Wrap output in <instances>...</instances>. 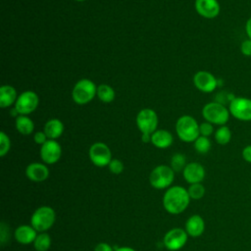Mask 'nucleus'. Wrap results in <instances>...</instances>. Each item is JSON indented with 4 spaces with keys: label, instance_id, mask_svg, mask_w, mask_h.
Masks as SVG:
<instances>
[{
    "label": "nucleus",
    "instance_id": "obj_30",
    "mask_svg": "<svg viewBox=\"0 0 251 251\" xmlns=\"http://www.w3.org/2000/svg\"><path fill=\"white\" fill-rule=\"evenodd\" d=\"M199 131H200V135L209 137L210 135L215 133L214 132V125L209 122H203L199 125Z\"/></svg>",
    "mask_w": 251,
    "mask_h": 251
},
{
    "label": "nucleus",
    "instance_id": "obj_14",
    "mask_svg": "<svg viewBox=\"0 0 251 251\" xmlns=\"http://www.w3.org/2000/svg\"><path fill=\"white\" fill-rule=\"evenodd\" d=\"M195 10L205 19H215L220 14L221 6L218 0H195Z\"/></svg>",
    "mask_w": 251,
    "mask_h": 251
},
{
    "label": "nucleus",
    "instance_id": "obj_4",
    "mask_svg": "<svg viewBox=\"0 0 251 251\" xmlns=\"http://www.w3.org/2000/svg\"><path fill=\"white\" fill-rule=\"evenodd\" d=\"M56 220V214L53 208L41 206L37 208L30 218V226L37 232H45L53 226Z\"/></svg>",
    "mask_w": 251,
    "mask_h": 251
},
{
    "label": "nucleus",
    "instance_id": "obj_37",
    "mask_svg": "<svg viewBox=\"0 0 251 251\" xmlns=\"http://www.w3.org/2000/svg\"><path fill=\"white\" fill-rule=\"evenodd\" d=\"M141 141L144 143L151 142V134L150 133H141Z\"/></svg>",
    "mask_w": 251,
    "mask_h": 251
},
{
    "label": "nucleus",
    "instance_id": "obj_39",
    "mask_svg": "<svg viewBox=\"0 0 251 251\" xmlns=\"http://www.w3.org/2000/svg\"><path fill=\"white\" fill-rule=\"evenodd\" d=\"M75 1H77V2H83V1H85V0H75Z\"/></svg>",
    "mask_w": 251,
    "mask_h": 251
},
{
    "label": "nucleus",
    "instance_id": "obj_17",
    "mask_svg": "<svg viewBox=\"0 0 251 251\" xmlns=\"http://www.w3.org/2000/svg\"><path fill=\"white\" fill-rule=\"evenodd\" d=\"M37 236V231L32 227V226L22 225L19 226L15 230L16 240L23 245H27L33 243Z\"/></svg>",
    "mask_w": 251,
    "mask_h": 251
},
{
    "label": "nucleus",
    "instance_id": "obj_28",
    "mask_svg": "<svg viewBox=\"0 0 251 251\" xmlns=\"http://www.w3.org/2000/svg\"><path fill=\"white\" fill-rule=\"evenodd\" d=\"M188 194L191 199H201L205 194V187L202 183H193L190 184V186L187 189Z\"/></svg>",
    "mask_w": 251,
    "mask_h": 251
},
{
    "label": "nucleus",
    "instance_id": "obj_12",
    "mask_svg": "<svg viewBox=\"0 0 251 251\" xmlns=\"http://www.w3.org/2000/svg\"><path fill=\"white\" fill-rule=\"evenodd\" d=\"M193 84L201 92L211 93L218 87L219 80L212 73L199 71L193 76Z\"/></svg>",
    "mask_w": 251,
    "mask_h": 251
},
{
    "label": "nucleus",
    "instance_id": "obj_15",
    "mask_svg": "<svg viewBox=\"0 0 251 251\" xmlns=\"http://www.w3.org/2000/svg\"><path fill=\"white\" fill-rule=\"evenodd\" d=\"M182 175L187 183H201L205 177L204 167L197 162H191L186 164L182 171Z\"/></svg>",
    "mask_w": 251,
    "mask_h": 251
},
{
    "label": "nucleus",
    "instance_id": "obj_38",
    "mask_svg": "<svg viewBox=\"0 0 251 251\" xmlns=\"http://www.w3.org/2000/svg\"><path fill=\"white\" fill-rule=\"evenodd\" d=\"M114 250H115V251H135L133 248H131V247H128V246L116 247Z\"/></svg>",
    "mask_w": 251,
    "mask_h": 251
},
{
    "label": "nucleus",
    "instance_id": "obj_11",
    "mask_svg": "<svg viewBox=\"0 0 251 251\" xmlns=\"http://www.w3.org/2000/svg\"><path fill=\"white\" fill-rule=\"evenodd\" d=\"M188 238V234L185 229L180 227H175L170 229L164 236L163 243L165 247L170 251H176L182 248Z\"/></svg>",
    "mask_w": 251,
    "mask_h": 251
},
{
    "label": "nucleus",
    "instance_id": "obj_19",
    "mask_svg": "<svg viewBox=\"0 0 251 251\" xmlns=\"http://www.w3.org/2000/svg\"><path fill=\"white\" fill-rule=\"evenodd\" d=\"M173 134L167 129H157L151 134V143L160 149H165L173 144Z\"/></svg>",
    "mask_w": 251,
    "mask_h": 251
},
{
    "label": "nucleus",
    "instance_id": "obj_40",
    "mask_svg": "<svg viewBox=\"0 0 251 251\" xmlns=\"http://www.w3.org/2000/svg\"><path fill=\"white\" fill-rule=\"evenodd\" d=\"M250 191H251V184H250Z\"/></svg>",
    "mask_w": 251,
    "mask_h": 251
},
{
    "label": "nucleus",
    "instance_id": "obj_20",
    "mask_svg": "<svg viewBox=\"0 0 251 251\" xmlns=\"http://www.w3.org/2000/svg\"><path fill=\"white\" fill-rule=\"evenodd\" d=\"M17 90L12 85H2L0 87V107L5 109L14 105L18 99Z\"/></svg>",
    "mask_w": 251,
    "mask_h": 251
},
{
    "label": "nucleus",
    "instance_id": "obj_8",
    "mask_svg": "<svg viewBox=\"0 0 251 251\" xmlns=\"http://www.w3.org/2000/svg\"><path fill=\"white\" fill-rule=\"evenodd\" d=\"M38 104L39 97L37 93L32 90H25L19 95L14 107L19 115L27 116L36 110Z\"/></svg>",
    "mask_w": 251,
    "mask_h": 251
},
{
    "label": "nucleus",
    "instance_id": "obj_24",
    "mask_svg": "<svg viewBox=\"0 0 251 251\" xmlns=\"http://www.w3.org/2000/svg\"><path fill=\"white\" fill-rule=\"evenodd\" d=\"M231 130L227 126H220L215 133V140L218 144L220 145H226L227 143H229V141L231 140Z\"/></svg>",
    "mask_w": 251,
    "mask_h": 251
},
{
    "label": "nucleus",
    "instance_id": "obj_9",
    "mask_svg": "<svg viewBox=\"0 0 251 251\" xmlns=\"http://www.w3.org/2000/svg\"><path fill=\"white\" fill-rule=\"evenodd\" d=\"M136 126L141 133L152 134L157 130L158 116L152 109L145 108L138 112L136 116Z\"/></svg>",
    "mask_w": 251,
    "mask_h": 251
},
{
    "label": "nucleus",
    "instance_id": "obj_13",
    "mask_svg": "<svg viewBox=\"0 0 251 251\" xmlns=\"http://www.w3.org/2000/svg\"><path fill=\"white\" fill-rule=\"evenodd\" d=\"M62 156V147L58 141L54 139H48L40 147L41 160L47 164L52 165L57 163Z\"/></svg>",
    "mask_w": 251,
    "mask_h": 251
},
{
    "label": "nucleus",
    "instance_id": "obj_3",
    "mask_svg": "<svg viewBox=\"0 0 251 251\" xmlns=\"http://www.w3.org/2000/svg\"><path fill=\"white\" fill-rule=\"evenodd\" d=\"M202 116L206 122L216 126H225L230 117L228 108L217 101L209 102L202 109Z\"/></svg>",
    "mask_w": 251,
    "mask_h": 251
},
{
    "label": "nucleus",
    "instance_id": "obj_29",
    "mask_svg": "<svg viewBox=\"0 0 251 251\" xmlns=\"http://www.w3.org/2000/svg\"><path fill=\"white\" fill-rule=\"evenodd\" d=\"M11 148V140L9 136L4 132H0V156L4 157Z\"/></svg>",
    "mask_w": 251,
    "mask_h": 251
},
{
    "label": "nucleus",
    "instance_id": "obj_21",
    "mask_svg": "<svg viewBox=\"0 0 251 251\" xmlns=\"http://www.w3.org/2000/svg\"><path fill=\"white\" fill-rule=\"evenodd\" d=\"M43 131L46 133L48 139L56 140L64 132V124L59 119H50L45 123Z\"/></svg>",
    "mask_w": 251,
    "mask_h": 251
},
{
    "label": "nucleus",
    "instance_id": "obj_26",
    "mask_svg": "<svg viewBox=\"0 0 251 251\" xmlns=\"http://www.w3.org/2000/svg\"><path fill=\"white\" fill-rule=\"evenodd\" d=\"M193 143H194L195 150L200 154L208 153L210 151L211 145H212L211 140L209 139V137L202 136V135H200Z\"/></svg>",
    "mask_w": 251,
    "mask_h": 251
},
{
    "label": "nucleus",
    "instance_id": "obj_2",
    "mask_svg": "<svg viewBox=\"0 0 251 251\" xmlns=\"http://www.w3.org/2000/svg\"><path fill=\"white\" fill-rule=\"evenodd\" d=\"M176 131L180 140L184 142H194L199 136V124L188 115H183L176 123Z\"/></svg>",
    "mask_w": 251,
    "mask_h": 251
},
{
    "label": "nucleus",
    "instance_id": "obj_1",
    "mask_svg": "<svg viewBox=\"0 0 251 251\" xmlns=\"http://www.w3.org/2000/svg\"><path fill=\"white\" fill-rule=\"evenodd\" d=\"M190 199L187 189L175 185L166 190L163 196V206L168 213L178 215L188 207Z\"/></svg>",
    "mask_w": 251,
    "mask_h": 251
},
{
    "label": "nucleus",
    "instance_id": "obj_7",
    "mask_svg": "<svg viewBox=\"0 0 251 251\" xmlns=\"http://www.w3.org/2000/svg\"><path fill=\"white\" fill-rule=\"evenodd\" d=\"M230 116L241 122H251V98L235 96L228 104Z\"/></svg>",
    "mask_w": 251,
    "mask_h": 251
},
{
    "label": "nucleus",
    "instance_id": "obj_5",
    "mask_svg": "<svg viewBox=\"0 0 251 251\" xmlns=\"http://www.w3.org/2000/svg\"><path fill=\"white\" fill-rule=\"evenodd\" d=\"M97 93L96 84L88 78H82L76 81L73 90L72 98L75 103L78 105H84L89 103Z\"/></svg>",
    "mask_w": 251,
    "mask_h": 251
},
{
    "label": "nucleus",
    "instance_id": "obj_10",
    "mask_svg": "<svg viewBox=\"0 0 251 251\" xmlns=\"http://www.w3.org/2000/svg\"><path fill=\"white\" fill-rule=\"evenodd\" d=\"M89 159L96 167H106L112 161V152L109 146L103 142L93 143L88 151Z\"/></svg>",
    "mask_w": 251,
    "mask_h": 251
},
{
    "label": "nucleus",
    "instance_id": "obj_31",
    "mask_svg": "<svg viewBox=\"0 0 251 251\" xmlns=\"http://www.w3.org/2000/svg\"><path fill=\"white\" fill-rule=\"evenodd\" d=\"M108 167H109L110 172L113 173L114 175H120L124 171V164L119 159H112V161L110 162Z\"/></svg>",
    "mask_w": 251,
    "mask_h": 251
},
{
    "label": "nucleus",
    "instance_id": "obj_6",
    "mask_svg": "<svg viewBox=\"0 0 251 251\" xmlns=\"http://www.w3.org/2000/svg\"><path fill=\"white\" fill-rule=\"evenodd\" d=\"M175 179V171L171 166L159 165L155 167L149 176L150 184L156 189H165L171 187Z\"/></svg>",
    "mask_w": 251,
    "mask_h": 251
},
{
    "label": "nucleus",
    "instance_id": "obj_16",
    "mask_svg": "<svg viewBox=\"0 0 251 251\" xmlns=\"http://www.w3.org/2000/svg\"><path fill=\"white\" fill-rule=\"evenodd\" d=\"M25 176L33 182H42L49 176V169L42 163H30L25 169Z\"/></svg>",
    "mask_w": 251,
    "mask_h": 251
},
{
    "label": "nucleus",
    "instance_id": "obj_32",
    "mask_svg": "<svg viewBox=\"0 0 251 251\" xmlns=\"http://www.w3.org/2000/svg\"><path fill=\"white\" fill-rule=\"evenodd\" d=\"M240 52L245 57H251V39L246 38L240 44Z\"/></svg>",
    "mask_w": 251,
    "mask_h": 251
},
{
    "label": "nucleus",
    "instance_id": "obj_22",
    "mask_svg": "<svg viewBox=\"0 0 251 251\" xmlns=\"http://www.w3.org/2000/svg\"><path fill=\"white\" fill-rule=\"evenodd\" d=\"M16 129L23 135H29L34 130L33 121L25 115H20L16 118Z\"/></svg>",
    "mask_w": 251,
    "mask_h": 251
},
{
    "label": "nucleus",
    "instance_id": "obj_27",
    "mask_svg": "<svg viewBox=\"0 0 251 251\" xmlns=\"http://www.w3.org/2000/svg\"><path fill=\"white\" fill-rule=\"evenodd\" d=\"M186 166V158L181 153H176L171 158V168L175 172L183 171Z\"/></svg>",
    "mask_w": 251,
    "mask_h": 251
},
{
    "label": "nucleus",
    "instance_id": "obj_34",
    "mask_svg": "<svg viewBox=\"0 0 251 251\" xmlns=\"http://www.w3.org/2000/svg\"><path fill=\"white\" fill-rule=\"evenodd\" d=\"M241 155H242V158H243V160H244L245 162L251 164V144L245 146V147L242 149Z\"/></svg>",
    "mask_w": 251,
    "mask_h": 251
},
{
    "label": "nucleus",
    "instance_id": "obj_33",
    "mask_svg": "<svg viewBox=\"0 0 251 251\" xmlns=\"http://www.w3.org/2000/svg\"><path fill=\"white\" fill-rule=\"evenodd\" d=\"M33 140L36 144L43 145L48 140V137H47L46 133L43 130L42 131H36L33 135Z\"/></svg>",
    "mask_w": 251,
    "mask_h": 251
},
{
    "label": "nucleus",
    "instance_id": "obj_25",
    "mask_svg": "<svg viewBox=\"0 0 251 251\" xmlns=\"http://www.w3.org/2000/svg\"><path fill=\"white\" fill-rule=\"evenodd\" d=\"M34 249L36 251H47L51 246V237L46 232H40L37 234L34 242Z\"/></svg>",
    "mask_w": 251,
    "mask_h": 251
},
{
    "label": "nucleus",
    "instance_id": "obj_18",
    "mask_svg": "<svg viewBox=\"0 0 251 251\" xmlns=\"http://www.w3.org/2000/svg\"><path fill=\"white\" fill-rule=\"evenodd\" d=\"M184 229L189 236L198 237L205 230V222L201 216L193 215L186 221Z\"/></svg>",
    "mask_w": 251,
    "mask_h": 251
},
{
    "label": "nucleus",
    "instance_id": "obj_23",
    "mask_svg": "<svg viewBox=\"0 0 251 251\" xmlns=\"http://www.w3.org/2000/svg\"><path fill=\"white\" fill-rule=\"evenodd\" d=\"M96 96L99 98L100 101H102L104 103H110L115 99L116 93L112 86L102 83L97 86Z\"/></svg>",
    "mask_w": 251,
    "mask_h": 251
},
{
    "label": "nucleus",
    "instance_id": "obj_36",
    "mask_svg": "<svg viewBox=\"0 0 251 251\" xmlns=\"http://www.w3.org/2000/svg\"><path fill=\"white\" fill-rule=\"evenodd\" d=\"M245 32L247 34V37L251 39V17L247 20L245 24Z\"/></svg>",
    "mask_w": 251,
    "mask_h": 251
},
{
    "label": "nucleus",
    "instance_id": "obj_35",
    "mask_svg": "<svg viewBox=\"0 0 251 251\" xmlns=\"http://www.w3.org/2000/svg\"><path fill=\"white\" fill-rule=\"evenodd\" d=\"M94 251H115V250L110 244L106 242H100L95 246Z\"/></svg>",
    "mask_w": 251,
    "mask_h": 251
}]
</instances>
